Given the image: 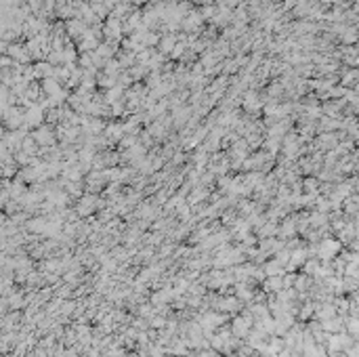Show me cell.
<instances>
[{
  "mask_svg": "<svg viewBox=\"0 0 359 357\" xmlns=\"http://www.w3.org/2000/svg\"><path fill=\"white\" fill-rule=\"evenodd\" d=\"M265 288H267V290H281V277L280 276H271L267 282H265Z\"/></svg>",
  "mask_w": 359,
  "mask_h": 357,
  "instance_id": "3957f363",
  "label": "cell"
},
{
  "mask_svg": "<svg viewBox=\"0 0 359 357\" xmlns=\"http://www.w3.org/2000/svg\"><path fill=\"white\" fill-rule=\"evenodd\" d=\"M252 326V317L250 315H244V317H237L233 322V334L235 336H246L248 334V328Z\"/></svg>",
  "mask_w": 359,
  "mask_h": 357,
  "instance_id": "6da1fadb",
  "label": "cell"
},
{
  "mask_svg": "<svg viewBox=\"0 0 359 357\" xmlns=\"http://www.w3.org/2000/svg\"><path fill=\"white\" fill-rule=\"evenodd\" d=\"M321 246H324V248H321V257H324V259H330L332 254L338 250V244H336V242H324Z\"/></svg>",
  "mask_w": 359,
  "mask_h": 357,
  "instance_id": "7a4b0ae2",
  "label": "cell"
},
{
  "mask_svg": "<svg viewBox=\"0 0 359 357\" xmlns=\"http://www.w3.org/2000/svg\"><path fill=\"white\" fill-rule=\"evenodd\" d=\"M280 271H281V269H280V260H271V263L265 267V273H267L269 277H271V276H277Z\"/></svg>",
  "mask_w": 359,
  "mask_h": 357,
  "instance_id": "277c9868",
  "label": "cell"
}]
</instances>
